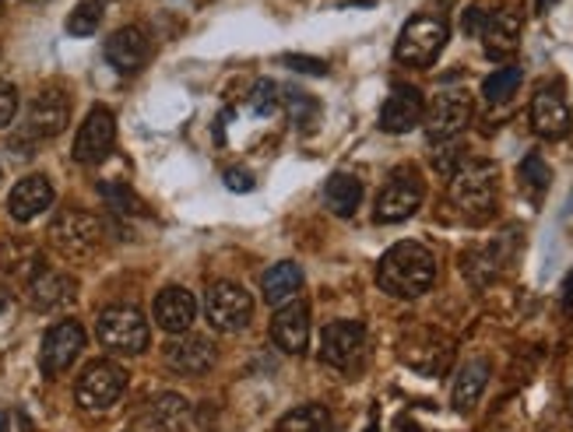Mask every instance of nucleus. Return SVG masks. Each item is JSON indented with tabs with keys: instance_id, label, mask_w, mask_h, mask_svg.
Returning a JSON list of instances; mask_svg holds the SVG:
<instances>
[{
	"instance_id": "f3484780",
	"label": "nucleus",
	"mask_w": 573,
	"mask_h": 432,
	"mask_svg": "<svg viewBox=\"0 0 573 432\" xmlns=\"http://www.w3.org/2000/svg\"><path fill=\"white\" fill-rule=\"evenodd\" d=\"M532 127L538 137H546V141H560V137L570 134V106L563 99L560 88H538L535 99H532Z\"/></svg>"
},
{
	"instance_id": "f8f14e48",
	"label": "nucleus",
	"mask_w": 573,
	"mask_h": 432,
	"mask_svg": "<svg viewBox=\"0 0 573 432\" xmlns=\"http://www.w3.org/2000/svg\"><path fill=\"white\" fill-rule=\"evenodd\" d=\"M85 348V328L77 320H60L53 323L50 331L42 337V348H39V366L46 377H60L64 369L74 366V359L82 355Z\"/></svg>"
},
{
	"instance_id": "f03ea898",
	"label": "nucleus",
	"mask_w": 573,
	"mask_h": 432,
	"mask_svg": "<svg viewBox=\"0 0 573 432\" xmlns=\"http://www.w3.org/2000/svg\"><path fill=\"white\" fill-rule=\"evenodd\" d=\"M497 165L486 159H468L461 162V169L451 176V205L468 225H483L497 211Z\"/></svg>"
},
{
	"instance_id": "7c9ffc66",
	"label": "nucleus",
	"mask_w": 573,
	"mask_h": 432,
	"mask_svg": "<svg viewBox=\"0 0 573 432\" xmlns=\"http://www.w3.org/2000/svg\"><path fill=\"white\" fill-rule=\"evenodd\" d=\"M549 180H552V169L546 165L541 156H528L521 162V187L528 190L532 197H541L549 190Z\"/></svg>"
},
{
	"instance_id": "e433bc0d",
	"label": "nucleus",
	"mask_w": 573,
	"mask_h": 432,
	"mask_svg": "<svg viewBox=\"0 0 573 432\" xmlns=\"http://www.w3.org/2000/svg\"><path fill=\"white\" fill-rule=\"evenodd\" d=\"M14 113H19V88L11 82H0V131L14 120Z\"/></svg>"
},
{
	"instance_id": "b1692460",
	"label": "nucleus",
	"mask_w": 573,
	"mask_h": 432,
	"mask_svg": "<svg viewBox=\"0 0 573 432\" xmlns=\"http://www.w3.org/2000/svg\"><path fill=\"white\" fill-rule=\"evenodd\" d=\"M303 288V268L292 264V260H282L275 264L265 277H260V292H265L268 306H285L292 303V296Z\"/></svg>"
},
{
	"instance_id": "cd10ccee",
	"label": "nucleus",
	"mask_w": 573,
	"mask_h": 432,
	"mask_svg": "<svg viewBox=\"0 0 573 432\" xmlns=\"http://www.w3.org/2000/svg\"><path fill=\"white\" fill-rule=\"evenodd\" d=\"M331 411L324 405H300L292 408L275 432H331Z\"/></svg>"
},
{
	"instance_id": "a18cd8bd",
	"label": "nucleus",
	"mask_w": 573,
	"mask_h": 432,
	"mask_svg": "<svg viewBox=\"0 0 573 432\" xmlns=\"http://www.w3.org/2000/svg\"><path fill=\"white\" fill-rule=\"evenodd\" d=\"M0 11H4V0H0Z\"/></svg>"
},
{
	"instance_id": "79ce46f5",
	"label": "nucleus",
	"mask_w": 573,
	"mask_h": 432,
	"mask_svg": "<svg viewBox=\"0 0 573 432\" xmlns=\"http://www.w3.org/2000/svg\"><path fill=\"white\" fill-rule=\"evenodd\" d=\"M549 4H552V0H538V8H541V11H546Z\"/></svg>"
},
{
	"instance_id": "72a5a7b5",
	"label": "nucleus",
	"mask_w": 573,
	"mask_h": 432,
	"mask_svg": "<svg viewBox=\"0 0 573 432\" xmlns=\"http://www.w3.org/2000/svg\"><path fill=\"white\" fill-rule=\"evenodd\" d=\"M461 162H464L461 145H454V141H443L440 151H432V169H437V173H443L447 180H451V176L458 173Z\"/></svg>"
},
{
	"instance_id": "9b49d317",
	"label": "nucleus",
	"mask_w": 573,
	"mask_h": 432,
	"mask_svg": "<svg viewBox=\"0 0 573 432\" xmlns=\"http://www.w3.org/2000/svg\"><path fill=\"white\" fill-rule=\"evenodd\" d=\"M50 243L64 257H88L102 243V222L88 211H60L50 225Z\"/></svg>"
},
{
	"instance_id": "2eb2a0df",
	"label": "nucleus",
	"mask_w": 573,
	"mask_h": 432,
	"mask_svg": "<svg viewBox=\"0 0 573 432\" xmlns=\"http://www.w3.org/2000/svg\"><path fill=\"white\" fill-rule=\"evenodd\" d=\"M426 116V102L423 91L412 85H394L387 102L380 106V131L387 134H409L423 123Z\"/></svg>"
},
{
	"instance_id": "6ab92c4d",
	"label": "nucleus",
	"mask_w": 573,
	"mask_h": 432,
	"mask_svg": "<svg viewBox=\"0 0 573 432\" xmlns=\"http://www.w3.org/2000/svg\"><path fill=\"white\" fill-rule=\"evenodd\" d=\"M71 120V99L60 88H42L28 106V134L33 137H57Z\"/></svg>"
},
{
	"instance_id": "2f4dec72",
	"label": "nucleus",
	"mask_w": 573,
	"mask_h": 432,
	"mask_svg": "<svg viewBox=\"0 0 573 432\" xmlns=\"http://www.w3.org/2000/svg\"><path fill=\"white\" fill-rule=\"evenodd\" d=\"M99 22H102V8L96 4V0H82V4L71 11L68 33L71 36H92L99 28Z\"/></svg>"
},
{
	"instance_id": "dca6fc26",
	"label": "nucleus",
	"mask_w": 573,
	"mask_h": 432,
	"mask_svg": "<svg viewBox=\"0 0 573 432\" xmlns=\"http://www.w3.org/2000/svg\"><path fill=\"white\" fill-rule=\"evenodd\" d=\"M74 299H77V282L64 271L36 268L33 277H28V303L42 313L64 310V306H71Z\"/></svg>"
},
{
	"instance_id": "7ed1b4c3",
	"label": "nucleus",
	"mask_w": 573,
	"mask_h": 432,
	"mask_svg": "<svg viewBox=\"0 0 573 432\" xmlns=\"http://www.w3.org/2000/svg\"><path fill=\"white\" fill-rule=\"evenodd\" d=\"M423 197H426V187H423V176L415 165H398L391 180L383 183V190L377 197V222L380 225H398V222H409L415 211L423 208Z\"/></svg>"
},
{
	"instance_id": "a19ab883",
	"label": "nucleus",
	"mask_w": 573,
	"mask_h": 432,
	"mask_svg": "<svg viewBox=\"0 0 573 432\" xmlns=\"http://www.w3.org/2000/svg\"><path fill=\"white\" fill-rule=\"evenodd\" d=\"M11 310V292L0 285V313H8Z\"/></svg>"
},
{
	"instance_id": "c9c22d12",
	"label": "nucleus",
	"mask_w": 573,
	"mask_h": 432,
	"mask_svg": "<svg viewBox=\"0 0 573 432\" xmlns=\"http://www.w3.org/2000/svg\"><path fill=\"white\" fill-rule=\"evenodd\" d=\"M285 102H289V110H292V120H300V123H309L317 116V102L306 96V91H285Z\"/></svg>"
},
{
	"instance_id": "4468645a",
	"label": "nucleus",
	"mask_w": 573,
	"mask_h": 432,
	"mask_svg": "<svg viewBox=\"0 0 573 432\" xmlns=\"http://www.w3.org/2000/svg\"><path fill=\"white\" fill-rule=\"evenodd\" d=\"M151 57V39L142 25H123L106 39V60L117 74H137Z\"/></svg>"
},
{
	"instance_id": "49530a36",
	"label": "nucleus",
	"mask_w": 573,
	"mask_h": 432,
	"mask_svg": "<svg viewBox=\"0 0 573 432\" xmlns=\"http://www.w3.org/2000/svg\"><path fill=\"white\" fill-rule=\"evenodd\" d=\"M369 432H377V429H369Z\"/></svg>"
},
{
	"instance_id": "412c9836",
	"label": "nucleus",
	"mask_w": 573,
	"mask_h": 432,
	"mask_svg": "<svg viewBox=\"0 0 573 432\" xmlns=\"http://www.w3.org/2000/svg\"><path fill=\"white\" fill-rule=\"evenodd\" d=\"M478 36H483V50L489 60H510L521 46V14L517 11H489Z\"/></svg>"
},
{
	"instance_id": "a878e982",
	"label": "nucleus",
	"mask_w": 573,
	"mask_h": 432,
	"mask_svg": "<svg viewBox=\"0 0 573 432\" xmlns=\"http://www.w3.org/2000/svg\"><path fill=\"white\" fill-rule=\"evenodd\" d=\"M324 205H328V211L338 214V219H352L355 208L363 205V183L349 173H334L328 180V187H324Z\"/></svg>"
},
{
	"instance_id": "473e14b6",
	"label": "nucleus",
	"mask_w": 573,
	"mask_h": 432,
	"mask_svg": "<svg viewBox=\"0 0 573 432\" xmlns=\"http://www.w3.org/2000/svg\"><path fill=\"white\" fill-rule=\"evenodd\" d=\"M278 91H282V88H278L275 82L260 78V82L251 88V99H246V102H251V110H254L257 116H271V113L278 110V102H282V96H278Z\"/></svg>"
},
{
	"instance_id": "bb28decb",
	"label": "nucleus",
	"mask_w": 573,
	"mask_h": 432,
	"mask_svg": "<svg viewBox=\"0 0 573 432\" xmlns=\"http://www.w3.org/2000/svg\"><path fill=\"white\" fill-rule=\"evenodd\" d=\"M500 268H503L500 246H472V250L461 254V271H464V277H468L475 288L489 285L492 277L500 274Z\"/></svg>"
},
{
	"instance_id": "5701e85b",
	"label": "nucleus",
	"mask_w": 573,
	"mask_h": 432,
	"mask_svg": "<svg viewBox=\"0 0 573 432\" xmlns=\"http://www.w3.org/2000/svg\"><path fill=\"white\" fill-rule=\"evenodd\" d=\"M53 205V183L46 176H25L14 183V190L8 197V211L14 222H33Z\"/></svg>"
},
{
	"instance_id": "20e7f679",
	"label": "nucleus",
	"mask_w": 573,
	"mask_h": 432,
	"mask_svg": "<svg viewBox=\"0 0 573 432\" xmlns=\"http://www.w3.org/2000/svg\"><path fill=\"white\" fill-rule=\"evenodd\" d=\"M398 355L409 369H415V373L440 377V373H447V366H451L454 345H451V337L440 334L437 328H412V331L401 334Z\"/></svg>"
},
{
	"instance_id": "9d476101",
	"label": "nucleus",
	"mask_w": 573,
	"mask_h": 432,
	"mask_svg": "<svg viewBox=\"0 0 573 432\" xmlns=\"http://www.w3.org/2000/svg\"><path fill=\"white\" fill-rule=\"evenodd\" d=\"M423 123H426V137L432 145L454 141V137L472 123V96L461 88L440 91V96H432Z\"/></svg>"
},
{
	"instance_id": "6e6552de",
	"label": "nucleus",
	"mask_w": 573,
	"mask_h": 432,
	"mask_svg": "<svg viewBox=\"0 0 573 432\" xmlns=\"http://www.w3.org/2000/svg\"><path fill=\"white\" fill-rule=\"evenodd\" d=\"M205 317L215 331H225V334H236L246 331L254 320V299L251 292L232 285V282H215L205 296Z\"/></svg>"
},
{
	"instance_id": "423d86ee",
	"label": "nucleus",
	"mask_w": 573,
	"mask_h": 432,
	"mask_svg": "<svg viewBox=\"0 0 573 432\" xmlns=\"http://www.w3.org/2000/svg\"><path fill=\"white\" fill-rule=\"evenodd\" d=\"M443 46H447V25L440 18H429V14H415L401 28L394 57L409 67H429L443 53Z\"/></svg>"
},
{
	"instance_id": "f704fd0d",
	"label": "nucleus",
	"mask_w": 573,
	"mask_h": 432,
	"mask_svg": "<svg viewBox=\"0 0 573 432\" xmlns=\"http://www.w3.org/2000/svg\"><path fill=\"white\" fill-rule=\"evenodd\" d=\"M106 197H110V205L117 208V211H142V200H137L123 183H102L99 187Z\"/></svg>"
},
{
	"instance_id": "39448f33",
	"label": "nucleus",
	"mask_w": 573,
	"mask_h": 432,
	"mask_svg": "<svg viewBox=\"0 0 573 432\" xmlns=\"http://www.w3.org/2000/svg\"><path fill=\"white\" fill-rule=\"evenodd\" d=\"M96 334L102 348H110L117 355H142L151 342L148 320L142 317V310H134V306H110V310H102Z\"/></svg>"
},
{
	"instance_id": "37998d69",
	"label": "nucleus",
	"mask_w": 573,
	"mask_h": 432,
	"mask_svg": "<svg viewBox=\"0 0 573 432\" xmlns=\"http://www.w3.org/2000/svg\"><path fill=\"white\" fill-rule=\"evenodd\" d=\"M4 422H8V415H0V432H4Z\"/></svg>"
},
{
	"instance_id": "f257e3e1",
	"label": "nucleus",
	"mask_w": 573,
	"mask_h": 432,
	"mask_svg": "<svg viewBox=\"0 0 573 432\" xmlns=\"http://www.w3.org/2000/svg\"><path fill=\"white\" fill-rule=\"evenodd\" d=\"M377 282L394 299H419L437 282V257L423 243H394L380 260Z\"/></svg>"
},
{
	"instance_id": "c756f323",
	"label": "nucleus",
	"mask_w": 573,
	"mask_h": 432,
	"mask_svg": "<svg viewBox=\"0 0 573 432\" xmlns=\"http://www.w3.org/2000/svg\"><path fill=\"white\" fill-rule=\"evenodd\" d=\"M521 82H524L521 67H500V71H492L489 78L483 82V99L492 102V106H497V102H507L510 96H517Z\"/></svg>"
},
{
	"instance_id": "58836bf2",
	"label": "nucleus",
	"mask_w": 573,
	"mask_h": 432,
	"mask_svg": "<svg viewBox=\"0 0 573 432\" xmlns=\"http://www.w3.org/2000/svg\"><path fill=\"white\" fill-rule=\"evenodd\" d=\"M285 64H292L303 74H328V64L324 60H309V57H285Z\"/></svg>"
},
{
	"instance_id": "4c0bfd02",
	"label": "nucleus",
	"mask_w": 573,
	"mask_h": 432,
	"mask_svg": "<svg viewBox=\"0 0 573 432\" xmlns=\"http://www.w3.org/2000/svg\"><path fill=\"white\" fill-rule=\"evenodd\" d=\"M225 187L229 190H254V176L246 169H229L225 173Z\"/></svg>"
},
{
	"instance_id": "c03bdc74",
	"label": "nucleus",
	"mask_w": 573,
	"mask_h": 432,
	"mask_svg": "<svg viewBox=\"0 0 573 432\" xmlns=\"http://www.w3.org/2000/svg\"><path fill=\"white\" fill-rule=\"evenodd\" d=\"M28 4H46V0H28Z\"/></svg>"
},
{
	"instance_id": "aec40b11",
	"label": "nucleus",
	"mask_w": 573,
	"mask_h": 432,
	"mask_svg": "<svg viewBox=\"0 0 573 432\" xmlns=\"http://www.w3.org/2000/svg\"><path fill=\"white\" fill-rule=\"evenodd\" d=\"M166 366L176 369L183 377H200L215 366V345L200 334H176L166 345Z\"/></svg>"
},
{
	"instance_id": "c85d7f7f",
	"label": "nucleus",
	"mask_w": 573,
	"mask_h": 432,
	"mask_svg": "<svg viewBox=\"0 0 573 432\" xmlns=\"http://www.w3.org/2000/svg\"><path fill=\"white\" fill-rule=\"evenodd\" d=\"M148 419H151L155 429L176 432L183 425V419H187V400H183L180 394H159L148 405Z\"/></svg>"
},
{
	"instance_id": "ea45409f",
	"label": "nucleus",
	"mask_w": 573,
	"mask_h": 432,
	"mask_svg": "<svg viewBox=\"0 0 573 432\" xmlns=\"http://www.w3.org/2000/svg\"><path fill=\"white\" fill-rule=\"evenodd\" d=\"M486 14H489V11H483V8H468V14H464V33H468V36H478V33H483Z\"/></svg>"
},
{
	"instance_id": "1a4fd4ad",
	"label": "nucleus",
	"mask_w": 573,
	"mask_h": 432,
	"mask_svg": "<svg viewBox=\"0 0 573 432\" xmlns=\"http://www.w3.org/2000/svg\"><path fill=\"white\" fill-rule=\"evenodd\" d=\"M127 391V373L110 362V359H99V362H88L85 373L77 377V405H82L85 411H106L113 408L120 394Z\"/></svg>"
},
{
	"instance_id": "a211bd4d",
	"label": "nucleus",
	"mask_w": 573,
	"mask_h": 432,
	"mask_svg": "<svg viewBox=\"0 0 573 432\" xmlns=\"http://www.w3.org/2000/svg\"><path fill=\"white\" fill-rule=\"evenodd\" d=\"M271 342L289 351L303 355L309 342V306L303 299H292L285 306H278V313L271 317Z\"/></svg>"
},
{
	"instance_id": "4be33fe9",
	"label": "nucleus",
	"mask_w": 573,
	"mask_h": 432,
	"mask_svg": "<svg viewBox=\"0 0 573 432\" xmlns=\"http://www.w3.org/2000/svg\"><path fill=\"white\" fill-rule=\"evenodd\" d=\"M151 313H155V323H159L162 331H169V334H187L194 317H197V303H194V296H191L187 288L169 285V288L159 292V296H155Z\"/></svg>"
},
{
	"instance_id": "393cba45",
	"label": "nucleus",
	"mask_w": 573,
	"mask_h": 432,
	"mask_svg": "<svg viewBox=\"0 0 573 432\" xmlns=\"http://www.w3.org/2000/svg\"><path fill=\"white\" fill-rule=\"evenodd\" d=\"M486 383H489V362L486 359H472V362H464L458 369V377H454V408L458 411H468L478 405V397H483L486 391Z\"/></svg>"
},
{
	"instance_id": "ddd939ff",
	"label": "nucleus",
	"mask_w": 573,
	"mask_h": 432,
	"mask_svg": "<svg viewBox=\"0 0 573 432\" xmlns=\"http://www.w3.org/2000/svg\"><path fill=\"white\" fill-rule=\"evenodd\" d=\"M113 145H117V120H113L110 110L96 106V110L85 116L82 131H77V137H74V159L82 165H96V162H102L106 156H110Z\"/></svg>"
},
{
	"instance_id": "0eeeda50",
	"label": "nucleus",
	"mask_w": 573,
	"mask_h": 432,
	"mask_svg": "<svg viewBox=\"0 0 573 432\" xmlns=\"http://www.w3.org/2000/svg\"><path fill=\"white\" fill-rule=\"evenodd\" d=\"M366 348L369 337L359 320H334L320 334V359L331 369H342V373H352V369L363 366Z\"/></svg>"
}]
</instances>
